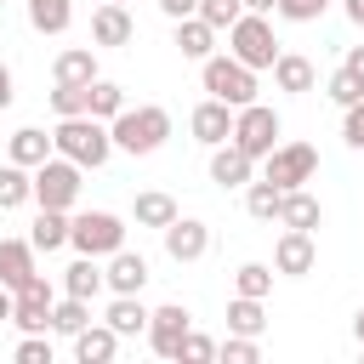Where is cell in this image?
Masks as SVG:
<instances>
[{"label":"cell","mask_w":364,"mask_h":364,"mask_svg":"<svg viewBox=\"0 0 364 364\" xmlns=\"http://www.w3.org/2000/svg\"><path fill=\"white\" fill-rule=\"evenodd\" d=\"M51 142H57V154H68L80 171H97V165H108V154H114V131H108V119H97V114H68V119H57Z\"/></svg>","instance_id":"6da1fadb"},{"label":"cell","mask_w":364,"mask_h":364,"mask_svg":"<svg viewBox=\"0 0 364 364\" xmlns=\"http://www.w3.org/2000/svg\"><path fill=\"white\" fill-rule=\"evenodd\" d=\"M108 131H114V148H125V154H159L165 136H171V114L159 102H142V108L114 114Z\"/></svg>","instance_id":"7a4b0ae2"},{"label":"cell","mask_w":364,"mask_h":364,"mask_svg":"<svg viewBox=\"0 0 364 364\" xmlns=\"http://www.w3.org/2000/svg\"><path fill=\"white\" fill-rule=\"evenodd\" d=\"M228 51L245 63V68H273L279 63V40H273V23H267V11H245L233 28H228Z\"/></svg>","instance_id":"3957f363"},{"label":"cell","mask_w":364,"mask_h":364,"mask_svg":"<svg viewBox=\"0 0 364 364\" xmlns=\"http://www.w3.org/2000/svg\"><path fill=\"white\" fill-rule=\"evenodd\" d=\"M199 80H205L210 97H222V102H233V108L256 102V68H245L233 51H228V57H205V63H199Z\"/></svg>","instance_id":"277c9868"},{"label":"cell","mask_w":364,"mask_h":364,"mask_svg":"<svg viewBox=\"0 0 364 364\" xmlns=\"http://www.w3.org/2000/svg\"><path fill=\"white\" fill-rule=\"evenodd\" d=\"M68 245L80 250V256H114V250H125V222L114 216V210H80L74 216V228H68Z\"/></svg>","instance_id":"5b68a950"},{"label":"cell","mask_w":364,"mask_h":364,"mask_svg":"<svg viewBox=\"0 0 364 364\" xmlns=\"http://www.w3.org/2000/svg\"><path fill=\"white\" fill-rule=\"evenodd\" d=\"M74 199H80V165L68 154H51L46 165H34V205L74 210Z\"/></svg>","instance_id":"8992f818"},{"label":"cell","mask_w":364,"mask_h":364,"mask_svg":"<svg viewBox=\"0 0 364 364\" xmlns=\"http://www.w3.org/2000/svg\"><path fill=\"white\" fill-rule=\"evenodd\" d=\"M228 142H239L250 159H267L273 148H279V114L267 108V102H245L239 114H233V136Z\"/></svg>","instance_id":"52a82bcc"},{"label":"cell","mask_w":364,"mask_h":364,"mask_svg":"<svg viewBox=\"0 0 364 364\" xmlns=\"http://www.w3.org/2000/svg\"><path fill=\"white\" fill-rule=\"evenodd\" d=\"M313 171H318V148H313V142H279V148L267 154V182H273L279 193L307 188Z\"/></svg>","instance_id":"ba28073f"},{"label":"cell","mask_w":364,"mask_h":364,"mask_svg":"<svg viewBox=\"0 0 364 364\" xmlns=\"http://www.w3.org/2000/svg\"><path fill=\"white\" fill-rule=\"evenodd\" d=\"M51 301H57V296H51V279L34 273L28 284L11 290V324H17L23 336H28V330H46V324H51Z\"/></svg>","instance_id":"9c48e42d"},{"label":"cell","mask_w":364,"mask_h":364,"mask_svg":"<svg viewBox=\"0 0 364 364\" xmlns=\"http://www.w3.org/2000/svg\"><path fill=\"white\" fill-rule=\"evenodd\" d=\"M188 330H193V313H188L182 301H165V307L148 313V347H154L159 358H176V347H182Z\"/></svg>","instance_id":"30bf717a"},{"label":"cell","mask_w":364,"mask_h":364,"mask_svg":"<svg viewBox=\"0 0 364 364\" xmlns=\"http://www.w3.org/2000/svg\"><path fill=\"white\" fill-rule=\"evenodd\" d=\"M313 262H318L313 233H307V228H284V233H279V245H273V273L301 279V273H313Z\"/></svg>","instance_id":"8fae6325"},{"label":"cell","mask_w":364,"mask_h":364,"mask_svg":"<svg viewBox=\"0 0 364 364\" xmlns=\"http://www.w3.org/2000/svg\"><path fill=\"white\" fill-rule=\"evenodd\" d=\"M233 114H239L233 102H222V97H205V102L188 114V131H193L205 148H216V142H228V136H233Z\"/></svg>","instance_id":"7c38bea8"},{"label":"cell","mask_w":364,"mask_h":364,"mask_svg":"<svg viewBox=\"0 0 364 364\" xmlns=\"http://www.w3.org/2000/svg\"><path fill=\"white\" fill-rule=\"evenodd\" d=\"M210 250V228L199 222V216H176L171 228H165V256L171 262H199Z\"/></svg>","instance_id":"4fadbf2b"},{"label":"cell","mask_w":364,"mask_h":364,"mask_svg":"<svg viewBox=\"0 0 364 364\" xmlns=\"http://www.w3.org/2000/svg\"><path fill=\"white\" fill-rule=\"evenodd\" d=\"M131 34H136V23L119 0H102L91 11V46H131Z\"/></svg>","instance_id":"5bb4252c"},{"label":"cell","mask_w":364,"mask_h":364,"mask_svg":"<svg viewBox=\"0 0 364 364\" xmlns=\"http://www.w3.org/2000/svg\"><path fill=\"white\" fill-rule=\"evenodd\" d=\"M250 171H256V159L239 142H216V154H210V182L216 188H250Z\"/></svg>","instance_id":"9a60e30c"},{"label":"cell","mask_w":364,"mask_h":364,"mask_svg":"<svg viewBox=\"0 0 364 364\" xmlns=\"http://www.w3.org/2000/svg\"><path fill=\"white\" fill-rule=\"evenodd\" d=\"M102 279H108L114 296H142V284H148V262H142L136 250H114L108 267H102Z\"/></svg>","instance_id":"2e32d148"},{"label":"cell","mask_w":364,"mask_h":364,"mask_svg":"<svg viewBox=\"0 0 364 364\" xmlns=\"http://www.w3.org/2000/svg\"><path fill=\"white\" fill-rule=\"evenodd\" d=\"M119 341H125V336H119L108 318H102V324H85V330L74 336V358H80V364H108V358L119 353Z\"/></svg>","instance_id":"e0dca14e"},{"label":"cell","mask_w":364,"mask_h":364,"mask_svg":"<svg viewBox=\"0 0 364 364\" xmlns=\"http://www.w3.org/2000/svg\"><path fill=\"white\" fill-rule=\"evenodd\" d=\"M51 80H57V85H91V80H97V46H68V51H57Z\"/></svg>","instance_id":"ac0fdd59"},{"label":"cell","mask_w":364,"mask_h":364,"mask_svg":"<svg viewBox=\"0 0 364 364\" xmlns=\"http://www.w3.org/2000/svg\"><path fill=\"white\" fill-rule=\"evenodd\" d=\"M51 154H57V142H51L40 125H23V131H11V136H6V159L28 165V171H34V165H46Z\"/></svg>","instance_id":"d6986e66"},{"label":"cell","mask_w":364,"mask_h":364,"mask_svg":"<svg viewBox=\"0 0 364 364\" xmlns=\"http://www.w3.org/2000/svg\"><path fill=\"white\" fill-rule=\"evenodd\" d=\"M34 279V239H0V284L17 290Z\"/></svg>","instance_id":"ffe728a7"},{"label":"cell","mask_w":364,"mask_h":364,"mask_svg":"<svg viewBox=\"0 0 364 364\" xmlns=\"http://www.w3.org/2000/svg\"><path fill=\"white\" fill-rule=\"evenodd\" d=\"M176 51L188 57V63H205V57H216V28L193 11V17H182L176 23Z\"/></svg>","instance_id":"44dd1931"},{"label":"cell","mask_w":364,"mask_h":364,"mask_svg":"<svg viewBox=\"0 0 364 364\" xmlns=\"http://www.w3.org/2000/svg\"><path fill=\"white\" fill-rule=\"evenodd\" d=\"M131 216H136V228H159V233H165L182 210H176V199H171V193L148 188V193H136V199H131Z\"/></svg>","instance_id":"7402d4cb"},{"label":"cell","mask_w":364,"mask_h":364,"mask_svg":"<svg viewBox=\"0 0 364 364\" xmlns=\"http://www.w3.org/2000/svg\"><path fill=\"white\" fill-rule=\"evenodd\" d=\"M313 63L301 57V51H279V63H273V85L279 91H290V97H301V91H313Z\"/></svg>","instance_id":"603a6c76"},{"label":"cell","mask_w":364,"mask_h":364,"mask_svg":"<svg viewBox=\"0 0 364 364\" xmlns=\"http://www.w3.org/2000/svg\"><path fill=\"white\" fill-rule=\"evenodd\" d=\"M318 216H324V210H318V199H313L307 188H290V193L279 199V228H307V233H313Z\"/></svg>","instance_id":"cb8c5ba5"},{"label":"cell","mask_w":364,"mask_h":364,"mask_svg":"<svg viewBox=\"0 0 364 364\" xmlns=\"http://www.w3.org/2000/svg\"><path fill=\"white\" fill-rule=\"evenodd\" d=\"M68 228H74V216H68V210H46V205H40V216H34L28 239H34V250H63V245H68Z\"/></svg>","instance_id":"d4e9b609"},{"label":"cell","mask_w":364,"mask_h":364,"mask_svg":"<svg viewBox=\"0 0 364 364\" xmlns=\"http://www.w3.org/2000/svg\"><path fill=\"white\" fill-rule=\"evenodd\" d=\"M28 199H34V171L17 165V159H6V165H0V210H17V205H28Z\"/></svg>","instance_id":"484cf974"},{"label":"cell","mask_w":364,"mask_h":364,"mask_svg":"<svg viewBox=\"0 0 364 364\" xmlns=\"http://www.w3.org/2000/svg\"><path fill=\"white\" fill-rule=\"evenodd\" d=\"M102 284H108V279H102L97 256H80V262H68V267H63V296H85V301H91Z\"/></svg>","instance_id":"4316f807"},{"label":"cell","mask_w":364,"mask_h":364,"mask_svg":"<svg viewBox=\"0 0 364 364\" xmlns=\"http://www.w3.org/2000/svg\"><path fill=\"white\" fill-rule=\"evenodd\" d=\"M85 324H91V301H85V296H63V301H51V330H57V336L74 341Z\"/></svg>","instance_id":"83f0119b"},{"label":"cell","mask_w":364,"mask_h":364,"mask_svg":"<svg viewBox=\"0 0 364 364\" xmlns=\"http://www.w3.org/2000/svg\"><path fill=\"white\" fill-rule=\"evenodd\" d=\"M228 330H233V336H262V330H267L262 296H233V301H228Z\"/></svg>","instance_id":"f1b7e54d"},{"label":"cell","mask_w":364,"mask_h":364,"mask_svg":"<svg viewBox=\"0 0 364 364\" xmlns=\"http://www.w3.org/2000/svg\"><path fill=\"white\" fill-rule=\"evenodd\" d=\"M28 23L34 34H63L74 23V0H28Z\"/></svg>","instance_id":"f546056e"},{"label":"cell","mask_w":364,"mask_h":364,"mask_svg":"<svg viewBox=\"0 0 364 364\" xmlns=\"http://www.w3.org/2000/svg\"><path fill=\"white\" fill-rule=\"evenodd\" d=\"M108 324H114L119 336H148V307H142L136 296H114V301H108Z\"/></svg>","instance_id":"4dcf8cb0"},{"label":"cell","mask_w":364,"mask_h":364,"mask_svg":"<svg viewBox=\"0 0 364 364\" xmlns=\"http://www.w3.org/2000/svg\"><path fill=\"white\" fill-rule=\"evenodd\" d=\"M279 199H284V193H279V188H273L267 176L245 188V210H250L256 222H279Z\"/></svg>","instance_id":"1f68e13d"},{"label":"cell","mask_w":364,"mask_h":364,"mask_svg":"<svg viewBox=\"0 0 364 364\" xmlns=\"http://www.w3.org/2000/svg\"><path fill=\"white\" fill-rule=\"evenodd\" d=\"M91 114H97V119H114V114H125V91H119L114 80H102V74L91 80Z\"/></svg>","instance_id":"d6a6232c"},{"label":"cell","mask_w":364,"mask_h":364,"mask_svg":"<svg viewBox=\"0 0 364 364\" xmlns=\"http://www.w3.org/2000/svg\"><path fill=\"white\" fill-rule=\"evenodd\" d=\"M267 290H273V267L267 262H245L233 273V296H267Z\"/></svg>","instance_id":"836d02e7"},{"label":"cell","mask_w":364,"mask_h":364,"mask_svg":"<svg viewBox=\"0 0 364 364\" xmlns=\"http://www.w3.org/2000/svg\"><path fill=\"white\" fill-rule=\"evenodd\" d=\"M51 114H57V119L91 114V85H57V91H51Z\"/></svg>","instance_id":"e575fe53"},{"label":"cell","mask_w":364,"mask_h":364,"mask_svg":"<svg viewBox=\"0 0 364 364\" xmlns=\"http://www.w3.org/2000/svg\"><path fill=\"white\" fill-rule=\"evenodd\" d=\"M199 17L222 34V28H233V23L245 17V0H199Z\"/></svg>","instance_id":"d590c367"},{"label":"cell","mask_w":364,"mask_h":364,"mask_svg":"<svg viewBox=\"0 0 364 364\" xmlns=\"http://www.w3.org/2000/svg\"><path fill=\"white\" fill-rule=\"evenodd\" d=\"M324 91H330V102H341V108H353V102H358V97H364V80H358V74H353V68H336V74H330V85H324Z\"/></svg>","instance_id":"8d00e7d4"},{"label":"cell","mask_w":364,"mask_h":364,"mask_svg":"<svg viewBox=\"0 0 364 364\" xmlns=\"http://www.w3.org/2000/svg\"><path fill=\"white\" fill-rule=\"evenodd\" d=\"M216 358H228V364H256V358H262V341H256V336H228V341L216 347Z\"/></svg>","instance_id":"74e56055"},{"label":"cell","mask_w":364,"mask_h":364,"mask_svg":"<svg viewBox=\"0 0 364 364\" xmlns=\"http://www.w3.org/2000/svg\"><path fill=\"white\" fill-rule=\"evenodd\" d=\"M273 11H279L284 23H318V17L330 11V0H279Z\"/></svg>","instance_id":"f35d334b"},{"label":"cell","mask_w":364,"mask_h":364,"mask_svg":"<svg viewBox=\"0 0 364 364\" xmlns=\"http://www.w3.org/2000/svg\"><path fill=\"white\" fill-rule=\"evenodd\" d=\"M176 358H182V364H210V358H216V341H210V336H199V330H188V336H182V347H176Z\"/></svg>","instance_id":"ab89813d"},{"label":"cell","mask_w":364,"mask_h":364,"mask_svg":"<svg viewBox=\"0 0 364 364\" xmlns=\"http://www.w3.org/2000/svg\"><path fill=\"white\" fill-rule=\"evenodd\" d=\"M17 364H51V341H46L40 330H28V336L17 341Z\"/></svg>","instance_id":"60d3db41"},{"label":"cell","mask_w":364,"mask_h":364,"mask_svg":"<svg viewBox=\"0 0 364 364\" xmlns=\"http://www.w3.org/2000/svg\"><path fill=\"white\" fill-rule=\"evenodd\" d=\"M341 136H347V148H364V97L347 108V119H341Z\"/></svg>","instance_id":"b9f144b4"},{"label":"cell","mask_w":364,"mask_h":364,"mask_svg":"<svg viewBox=\"0 0 364 364\" xmlns=\"http://www.w3.org/2000/svg\"><path fill=\"white\" fill-rule=\"evenodd\" d=\"M159 11H165L171 23H182V17H193V11H199V0H159Z\"/></svg>","instance_id":"7bdbcfd3"},{"label":"cell","mask_w":364,"mask_h":364,"mask_svg":"<svg viewBox=\"0 0 364 364\" xmlns=\"http://www.w3.org/2000/svg\"><path fill=\"white\" fill-rule=\"evenodd\" d=\"M341 68H353V74H358V80H364V46H353V51H347V63H341Z\"/></svg>","instance_id":"ee69618b"},{"label":"cell","mask_w":364,"mask_h":364,"mask_svg":"<svg viewBox=\"0 0 364 364\" xmlns=\"http://www.w3.org/2000/svg\"><path fill=\"white\" fill-rule=\"evenodd\" d=\"M0 108H11V68L0 63Z\"/></svg>","instance_id":"f6af8a7d"},{"label":"cell","mask_w":364,"mask_h":364,"mask_svg":"<svg viewBox=\"0 0 364 364\" xmlns=\"http://www.w3.org/2000/svg\"><path fill=\"white\" fill-rule=\"evenodd\" d=\"M341 6H347V17H353V23L364 28V0H341Z\"/></svg>","instance_id":"bcb514c9"},{"label":"cell","mask_w":364,"mask_h":364,"mask_svg":"<svg viewBox=\"0 0 364 364\" xmlns=\"http://www.w3.org/2000/svg\"><path fill=\"white\" fill-rule=\"evenodd\" d=\"M6 318H11V290L0 284V324H6Z\"/></svg>","instance_id":"7dc6e473"},{"label":"cell","mask_w":364,"mask_h":364,"mask_svg":"<svg viewBox=\"0 0 364 364\" xmlns=\"http://www.w3.org/2000/svg\"><path fill=\"white\" fill-rule=\"evenodd\" d=\"M279 0H245V11H273Z\"/></svg>","instance_id":"c3c4849f"},{"label":"cell","mask_w":364,"mask_h":364,"mask_svg":"<svg viewBox=\"0 0 364 364\" xmlns=\"http://www.w3.org/2000/svg\"><path fill=\"white\" fill-rule=\"evenodd\" d=\"M353 336H358V341H364V307H358V313H353Z\"/></svg>","instance_id":"681fc988"},{"label":"cell","mask_w":364,"mask_h":364,"mask_svg":"<svg viewBox=\"0 0 364 364\" xmlns=\"http://www.w3.org/2000/svg\"><path fill=\"white\" fill-rule=\"evenodd\" d=\"M119 6H131V0H119Z\"/></svg>","instance_id":"f907efd6"},{"label":"cell","mask_w":364,"mask_h":364,"mask_svg":"<svg viewBox=\"0 0 364 364\" xmlns=\"http://www.w3.org/2000/svg\"><path fill=\"white\" fill-rule=\"evenodd\" d=\"M358 347H364V341H358Z\"/></svg>","instance_id":"816d5d0a"}]
</instances>
